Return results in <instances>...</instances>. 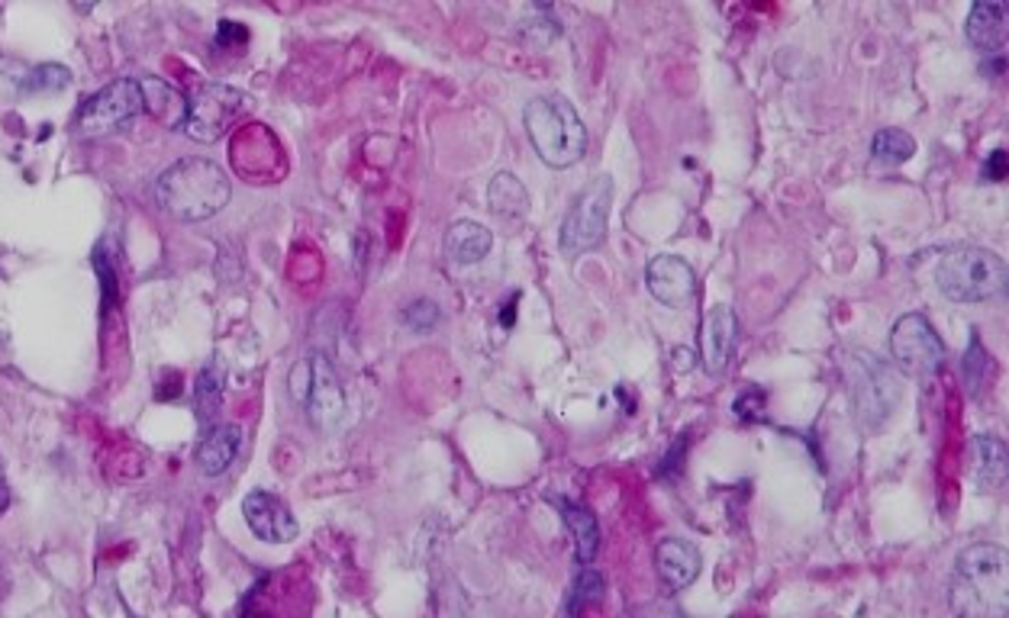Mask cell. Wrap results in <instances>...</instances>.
<instances>
[{
  "mask_svg": "<svg viewBox=\"0 0 1009 618\" xmlns=\"http://www.w3.org/2000/svg\"><path fill=\"white\" fill-rule=\"evenodd\" d=\"M952 612L965 618H1003L1009 609V554L997 544H974L955 557Z\"/></svg>",
  "mask_w": 1009,
  "mask_h": 618,
  "instance_id": "cell-1",
  "label": "cell"
},
{
  "mask_svg": "<svg viewBox=\"0 0 1009 618\" xmlns=\"http://www.w3.org/2000/svg\"><path fill=\"white\" fill-rule=\"evenodd\" d=\"M229 174L211 159H181L155 181V200L178 223H204L229 204Z\"/></svg>",
  "mask_w": 1009,
  "mask_h": 618,
  "instance_id": "cell-2",
  "label": "cell"
},
{
  "mask_svg": "<svg viewBox=\"0 0 1009 618\" xmlns=\"http://www.w3.org/2000/svg\"><path fill=\"white\" fill-rule=\"evenodd\" d=\"M526 135L536 149V155L548 167H571L578 165L588 152V129L581 123L578 110L551 94V97H536L523 110Z\"/></svg>",
  "mask_w": 1009,
  "mask_h": 618,
  "instance_id": "cell-3",
  "label": "cell"
},
{
  "mask_svg": "<svg viewBox=\"0 0 1009 618\" xmlns=\"http://www.w3.org/2000/svg\"><path fill=\"white\" fill-rule=\"evenodd\" d=\"M935 284L955 303H984L1007 290V261L990 248H952L935 268Z\"/></svg>",
  "mask_w": 1009,
  "mask_h": 618,
  "instance_id": "cell-4",
  "label": "cell"
},
{
  "mask_svg": "<svg viewBox=\"0 0 1009 618\" xmlns=\"http://www.w3.org/2000/svg\"><path fill=\"white\" fill-rule=\"evenodd\" d=\"M848 383H851V406L861 425L878 429L890 419L900 403V377L890 365L878 361L871 351L848 355Z\"/></svg>",
  "mask_w": 1009,
  "mask_h": 618,
  "instance_id": "cell-5",
  "label": "cell"
},
{
  "mask_svg": "<svg viewBox=\"0 0 1009 618\" xmlns=\"http://www.w3.org/2000/svg\"><path fill=\"white\" fill-rule=\"evenodd\" d=\"M610 206H613V181L607 174H600L575 197L571 209L565 213L558 246L568 258H578L584 251L603 246L607 223H610Z\"/></svg>",
  "mask_w": 1009,
  "mask_h": 618,
  "instance_id": "cell-6",
  "label": "cell"
},
{
  "mask_svg": "<svg viewBox=\"0 0 1009 618\" xmlns=\"http://www.w3.org/2000/svg\"><path fill=\"white\" fill-rule=\"evenodd\" d=\"M246 107H249V97H246L243 90H236V87L219 82L201 84L197 94L187 100V110H184L181 129H184L194 142L211 145V142H219V139L236 126V120L246 113Z\"/></svg>",
  "mask_w": 1009,
  "mask_h": 618,
  "instance_id": "cell-7",
  "label": "cell"
},
{
  "mask_svg": "<svg viewBox=\"0 0 1009 618\" xmlns=\"http://www.w3.org/2000/svg\"><path fill=\"white\" fill-rule=\"evenodd\" d=\"M291 393L307 406V415L320 429H333L345 415V393L326 355L307 358L291 373Z\"/></svg>",
  "mask_w": 1009,
  "mask_h": 618,
  "instance_id": "cell-8",
  "label": "cell"
},
{
  "mask_svg": "<svg viewBox=\"0 0 1009 618\" xmlns=\"http://www.w3.org/2000/svg\"><path fill=\"white\" fill-rule=\"evenodd\" d=\"M890 355L903 373L929 377V373L942 368L945 345H942L938 332L932 329V323L925 319L923 313H906L890 329Z\"/></svg>",
  "mask_w": 1009,
  "mask_h": 618,
  "instance_id": "cell-9",
  "label": "cell"
},
{
  "mask_svg": "<svg viewBox=\"0 0 1009 618\" xmlns=\"http://www.w3.org/2000/svg\"><path fill=\"white\" fill-rule=\"evenodd\" d=\"M146 110L142 100V84L136 78H117L107 87H100L94 97H87L78 110V132L82 135H107L120 126H127L132 117Z\"/></svg>",
  "mask_w": 1009,
  "mask_h": 618,
  "instance_id": "cell-10",
  "label": "cell"
},
{
  "mask_svg": "<svg viewBox=\"0 0 1009 618\" xmlns=\"http://www.w3.org/2000/svg\"><path fill=\"white\" fill-rule=\"evenodd\" d=\"M645 288H648V293L658 303H665L672 310H680V306H687L697 296V274H694V268L684 258L658 254L645 268Z\"/></svg>",
  "mask_w": 1009,
  "mask_h": 618,
  "instance_id": "cell-11",
  "label": "cell"
},
{
  "mask_svg": "<svg viewBox=\"0 0 1009 618\" xmlns=\"http://www.w3.org/2000/svg\"><path fill=\"white\" fill-rule=\"evenodd\" d=\"M243 516H246V525L253 529L255 535L261 541H271V544H288L300 535V525H297L294 512L268 490H253L243 499Z\"/></svg>",
  "mask_w": 1009,
  "mask_h": 618,
  "instance_id": "cell-12",
  "label": "cell"
},
{
  "mask_svg": "<svg viewBox=\"0 0 1009 618\" xmlns=\"http://www.w3.org/2000/svg\"><path fill=\"white\" fill-rule=\"evenodd\" d=\"M739 338V319L729 306H713L700 326V365L710 377L726 373Z\"/></svg>",
  "mask_w": 1009,
  "mask_h": 618,
  "instance_id": "cell-13",
  "label": "cell"
},
{
  "mask_svg": "<svg viewBox=\"0 0 1009 618\" xmlns=\"http://www.w3.org/2000/svg\"><path fill=\"white\" fill-rule=\"evenodd\" d=\"M967 42L984 55H997L1007 42V0H974L965 23Z\"/></svg>",
  "mask_w": 1009,
  "mask_h": 618,
  "instance_id": "cell-14",
  "label": "cell"
},
{
  "mask_svg": "<svg viewBox=\"0 0 1009 618\" xmlns=\"http://www.w3.org/2000/svg\"><path fill=\"white\" fill-rule=\"evenodd\" d=\"M655 567H658V577L668 589H687L694 579L700 577V551L684 541V538H668L655 547Z\"/></svg>",
  "mask_w": 1009,
  "mask_h": 618,
  "instance_id": "cell-15",
  "label": "cell"
},
{
  "mask_svg": "<svg viewBox=\"0 0 1009 618\" xmlns=\"http://www.w3.org/2000/svg\"><path fill=\"white\" fill-rule=\"evenodd\" d=\"M239 448H243V429H239V425H219V422H213L211 429H207V435H204L201 445H197V454H194L201 474H204V477H223V474L236 464Z\"/></svg>",
  "mask_w": 1009,
  "mask_h": 618,
  "instance_id": "cell-16",
  "label": "cell"
},
{
  "mask_svg": "<svg viewBox=\"0 0 1009 618\" xmlns=\"http://www.w3.org/2000/svg\"><path fill=\"white\" fill-rule=\"evenodd\" d=\"M491 248H494V236H491V229L481 226V223L459 219V223H452L449 232H446V258H449L452 264H462V268L477 264V261L487 258Z\"/></svg>",
  "mask_w": 1009,
  "mask_h": 618,
  "instance_id": "cell-17",
  "label": "cell"
},
{
  "mask_svg": "<svg viewBox=\"0 0 1009 618\" xmlns=\"http://www.w3.org/2000/svg\"><path fill=\"white\" fill-rule=\"evenodd\" d=\"M1007 445L997 435H977L974 438V480L980 490L994 494L1007 480Z\"/></svg>",
  "mask_w": 1009,
  "mask_h": 618,
  "instance_id": "cell-18",
  "label": "cell"
},
{
  "mask_svg": "<svg viewBox=\"0 0 1009 618\" xmlns=\"http://www.w3.org/2000/svg\"><path fill=\"white\" fill-rule=\"evenodd\" d=\"M561 519L575 535V557L581 564H590L600 551V525L597 516L581 502H561Z\"/></svg>",
  "mask_w": 1009,
  "mask_h": 618,
  "instance_id": "cell-19",
  "label": "cell"
},
{
  "mask_svg": "<svg viewBox=\"0 0 1009 618\" xmlns=\"http://www.w3.org/2000/svg\"><path fill=\"white\" fill-rule=\"evenodd\" d=\"M487 204H491V209H494L497 216L519 219V216L529 213V194H526L523 181H516L509 171H501V174H494L491 184H487Z\"/></svg>",
  "mask_w": 1009,
  "mask_h": 618,
  "instance_id": "cell-20",
  "label": "cell"
},
{
  "mask_svg": "<svg viewBox=\"0 0 1009 618\" xmlns=\"http://www.w3.org/2000/svg\"><path fill=\"white\" fill-rule=\"evenodd\" d=\"M871 155L881 165H903L916 155V139L903 129H881L871 139Z\"/></svg>",
  "mask_w": 1009,
  "mask_h": 618,
  "instance_id": "cell-21",
  "label": "cell"
},
{
  "mask_svg": "<svg viewBox=\"0 0 1009 618\" xmlns=\"http://www.w3.org/2000/svg\"><path fill=\"white\" fill-rule=\"evenodd\" d=\"M223 403V387H219V373L213 368H204L197 373V383H194V410H197V422L204 429H211L216 422V412Z\"/></svg>",
  "mask_w": 1009,
  "mask_h": 618,
  "instance_id": "cell-22",
  "label": "cell"
},
{
  "mask_svg": "<svg viewBox=\"0 0 1009 618\" xmlns=\"http://www.w3.org/2000/svg\"><path fill=\"white\" fill-rule=\"evenodd\" d=\"M603 596V577H600V571H593L584 564V571L578 574L575 579V586H571V599H568V612L571 616H578V612H584L590 603H597Z\"/></svg>",
  "mask_w": 1009,
  "mask_h": 618,
  "instance_id": "cell-23",
  "label": "cell"
},
{
  "mask_svg": "<svg viewBox=\"0 0 1009 618\" xmlns=\"http://www.w3.org/2000/svg\"><path fill=\"white\" fill-rule=\"evenodd\" d=\"M72 84V72L65 68V65H40V68H33L26 78H23V90L26 94H55V90H65Z\"/></svg>",
  "mask_w": 1009,
  "mask_h": 618,
  "instance_id": "cell-24",
  "label": "cell"
},
{
  "mask_svg": "<svg viewBox=\"0 0 1009 618\" xmlns=\"http://www.w3.org/2000/svg\"><path fill=\"white\" fill-rule=\"evenodd\" d=\"M439 323V306L432 300H414L407 310H404V326L414 332H429L436 329Z\"/></svg>",
  "mask_w": 1009,
  "mask_h": 618,
  "instance_id": "cell-25",
  "label": "cell"
},
{
  "mask_svg": "<svg viewBox=\"0 0 1009 618\" xmlns=\"http://www.w3.org/2000/svg\"><path fill=\"white\" fill-rule=\"evenodd\" d=\"M984 177H987L990 184H1000V181L1007 177V152H1003V149H997V152L987 159V165H984Z\"/></svg>",
  "mask_w": 1009,
  "mask_h": 618,
  "instance_id": "cell-26",
  "label": "cell"
},
{
  "mask_svg": "<svg viewBox=\"0 0 1009 618\" xmlns=\"http://www.w3.org/2000/svg\"><path fill=\"white\" fill-rule=\"evenodd\" d=\"M229 42H246V30H243L239 23L223 20V23H219V33H216V45L223 48V45H229Z\"/></svg>",
  "mask_w": 1009,
  "mask_h": 618,
  "instance_id": "cell-27",
  "label": "cell"
},
{
  "mask_svg": "<svg viewBox=\"0 0 1009 618\" xmlns=\"http://www.w3.org/2000/svg\"><path fill=\"white\" fill-rule=\"evenodd\" d=\"M10 506V487H7V477H3V464H0V516L7 512Z\"/></svg>",
  "mask_w": 1009,
  "mask_h": 618,
  "instance_id": "cell-28",
  "label": "cell"
},
{
  "mask_svg": "<svg viewBox=\"0 0 1009 618\" xmlns=\"http://www.w3.org/2000/svg\"><path fill=\"white\" fill-rule=\"evenodd\" d=\"M97 3H100V0H72V7H75V10H82V13H90Z\"/></svg>",
  "mask_w": 1009,
  "mask_h": 618,
  "instance_id": "cell-29",
  "label": "cell"
}]
</instances>
